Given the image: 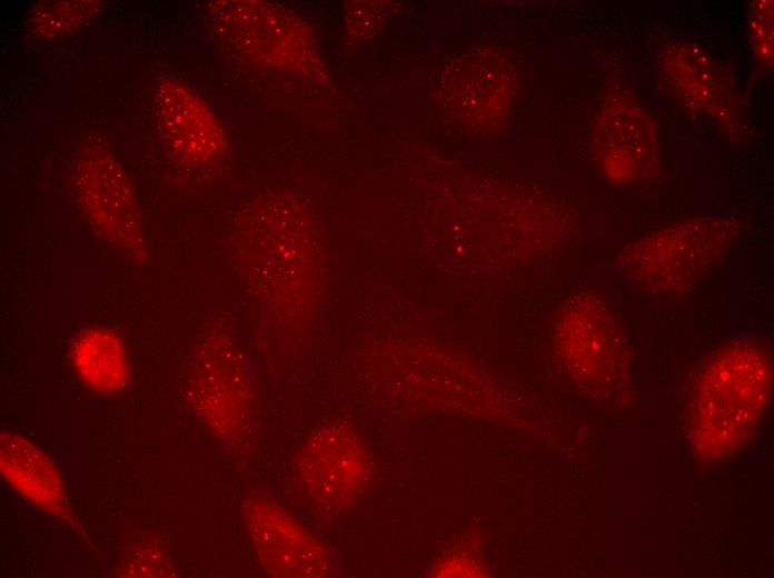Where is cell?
<instances>
[{"instance_id":"cell-1","label":"cell","mask_w":774,"mask_h":578,"mask_svg":"<svg viewBox=\"0 0 774 578\" xmlns=\"http://www.w3.org/2000/svg\"><path fill=\"white\" fill-rule=\"evenodd\" d=\"M772 378L767 350L752 340L733 341L708 360L691 402V444L699 461L723 460L752 438L770 401Z\"/></svg>"},{"instance_id":"cell-2","label":"cell","mask_w":774,"mask_h":578,"mask_svg":"<svg viewBox=\"0 0 774 578\" xmlns=\"http://www.w3.org/2000/svg\"><path fill=\"white\" fill-rule=\"evenodd\" d=\"M317 245L308 228L276 227L274 219L264 241L238 262L254 306L284 331L312 325L326 306L327 269Z\"/></svg>"},{"instance_id":"cell-3","label":"cell","mask_w":774,"mask_h":578,"mask_svg":"<svg viewBox=\"0 0 774 578\" xmlns=\"http://www.w3.org/2000/svg\"><path fill=\"white\" fill-rule=\"evenodd\" d=\"M737 225L703 217L653 232L627 246L615 261L616 275L658 297L691 293L730 252Z\"/></svg>"},{"instance_id":"cell-4","label":"cell","mask_w":774,"mask_h":578,"mask_svg":"<svg viewBox=\"0 0 774 578\" xmlns=\"http://www.w3.org/2000/svg\"><path fill=\"white\" fill-rule=\"evenodd\" d=\"M560 358L578 387L602 400L619 401L629 386L627 340L603 299L579 293L567 299L554 322Z\"/></svg>"},{"instance_id":"cell-5","label":"cell","mask_w":774,"mask_h":578,"mask_svg":"<svg viewBox=\"0 0 774 578\" xmlns=\"http://www.w3.org/2000/svg\"><path fill=\"white\" fill-rule=\"evenodd\" d=\"M226 320L206 325L192 353L188 398L196 413L215 432L241 431L252 399L247 359Z\"/></svg>"},{"instance_id":"cell-6","label":"cell","mask_w":774,"mask_h":578,"mask_svg":"<svg viewBox=\"0 0 774 578\" xmlns=\"http://www.w3.org/2000/svg\"><path fill=\"white\" fill-rule=\"evenodd\" d=\"M296 474L312 502L339 510L363 494L371 465L357 435L345 425L333 423L319 428L301 446Z\"/></svg>"},{"instance_id":"cell-7","label":"cell","mask_w":774,"mask_h":578,"mask_svg":"<svg viewBox=\"0 0 774 578\" xmlns=\"http://www.w3.org/2000/svg\"><path fill=\"white\" fill-rule=\"evenodd\" d=\"M76 176L79 199L92 227L130 260L143 262L147 251L138 205L118 161L103 148H89Z\"/></svg>"},{"instance_id":"cell-8","label":"cell","mask_w":774,"mask_h":578,"mask_svg":"<svg viewBox=\"0 0 774 578\" xmlns=\"http://www.w3.org/2000/svg\"><path fill=\"white\" fill-rule=\"evenodd\" d=\"M244 518L262 569L280 578L327 577L335 562L327 546L266 496L244 502Z\"/></svg>"},{"instance_id":"cell-9","label":"cell","mask_w":774,"mask_h":578,"mask_svg":"<svg viewBox=\"0 0 774 578\" xmlns=\"http://www.w3.org/2000/svg\"><path fill=\"white\" fill-rule=\"evenodd\" d=\"M595 148L605 176L615 182L648 178L658 166L654 122L644 109L624 96L605 102L595 128Z\"/></svg>"},{"instance_id":"cell-10","label":"cell","mask_w":774,"mask_h":578,"mask_svg":"<svg viewBox=\"0 0 774 578\" xmlns=\"http://www.w3.org/2000/svg\"><path fill=\"white\" fill-rule=\"evenodd\" d=\"M160 127L168 148L179 160L211 163L222 152V129L211 110L188 88L165 81L157 94Z\"/></svg>"},{"instance_id":"cell-11","label":"cell","mask_w":774,"mask_h":578,"mask_svg":"<svg viewBox=\"0 0 774 578\" xmlns=\"http://www.w3.org/2000/svg\"><path fill=\"white\" fill-rule=\"evenodd\" d=\"M1 475L20 496L81 532L61 474L53 460L29 439L10 432L0 437Z\"/></svg>"},{"instance_id":"cell-12","label":"cell","mask_w":774,"mask_h":578,"mask_svg":"<svg viewBox=\"0 0 774 578\" xmlns=\"http://www.w3.org/2000/svg\"><path fill=\"white\" fill-rule=\"evenodd\" d=\"M69 358L80 380L100 395L122 392L130 380V360L120 335L108 326H90L72 338Z\"/></svg>"},{"instance_id":"cell-13","label":"cell","mask_w":774,"mask_h":578,"mask_svg":"<svg viewBox=\"0 0 774 578\" xmlns=\"http://www.w3.org/2000/svg\"><path fill=\"white\" fill-rule=\"evenodd\" d=\"M667 77L676 88L677 94L684 96L698 109L713 110L720 102L721 84L714 81V71L706 57L687 46L672 49L666 57Z\"/></svg>"},{"instance_id":"cell-14","label":"cell","mask_w":774,"mask_h":578,"mask_svg":"<svg viewBox=\"0 0 774 578\" xmlns=\"http://www.w3.org/2000/svg\"><path fill=\"white\" fill-rule=\"evenodd\" d=\"M751 41L756 58L772 64L773 58V1H756L750 18Z\"/></svg>"},{"instance_id":"cell-15","label":"cell","mask_w":774,"mask_h":578,"mask_svg":"<svg viewBox=\"0 0 774 578\" xmlns=\"http://www.w3.org/2000/svg\"><path fill=\"white\" fill-rule=\"evenodd\" d=\"M431 576L438 577H473L483 576L482 565L477 564L475 559L465 554L449 556L446 560L439 562L437 567L431 571Z\"/></svg>"}]
</instances>
